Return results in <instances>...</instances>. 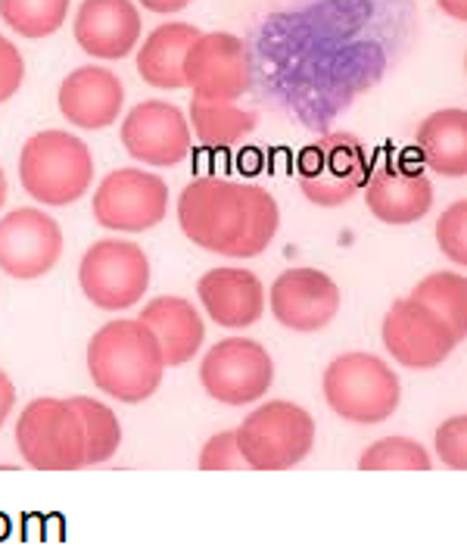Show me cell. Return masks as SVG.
<instances>
[{"label":"cell","mask_w":467,"mask_h":558,"mask_svg":"<svg viewBox=\"0 0 467 558\" xmlns=\"http://www.w3.org/2000/svg\"><path fill=\"white\" fill-rule=\"evenodd\" d=\"M418 150L430 172L443 179L467 175V112L458 107L430 112L418 129Z\"/></svg>","instance_id":"7402d4cb"},{"label":"cell","mask_w":467,"mask_h":558,"mask_svg":"<svg viewBox=\"0 0 467 558\" xmlns=\"http://www.w3.org/2000/svg\"><path fill=\"white\" fill-rule=\"evenodd\" d=\"M411 300L423 303L430 313H437L445 325L458 335V340L467 337V278L455 271H433L423 281L415 284Z\"/></svg>","instance_id":"cb8c5ba5"},{"label":"cell","mask_w":467,"mask_h":558,"mask_svg":"<svg viewBox=\"0 0 467 558\" xmlns=\"http://www.w3.org/2000/svg\"><path fill=\"white\" fill-rule=\"evenodd\" d=\"M179 222L184 238L206 253L253 259L274 241L281 209L259 184L206 175L181 191Z\"/></svg>","instance_id":"6da1fadb"},{"label":"cell","mask_w":467,"mask_h":558,"mask_svg":"<svg viewBox=\"0 0 467 558\" xmlns=\"http://www.w3.org/2000/svg\"><path fill=\"white\" fill-rule=\"evenodd\" d=\"M72 409L82 418L85 430V469L88 465H103L122 447V425L115 418L107 402L90 400V397H72Z\"/></svg>","instance_id":"d4e9b609"},{"label":"cell","mask_w":467,"mask_h":558,"mask_svg":"<svg viewBox=\"0 0 467 558\" xmlns=\"http://www.w3.org/2000/svg\"><path fill=\"white\" fill-rule=\"evenodd\" d=\"M256 125H259V116L241 110L231 100H202V97L191 100V129L202 147H216V150L234 147Z\"/></svg>","instance_id":"603a6c76"},{"label":"cell","mask_w":467,"mask_h":558,"mask_svg":"<svg viewBox=\"0 0 467 558\" xmlns=\"http://www.w3.org/2000/svg\"><path fill=\"white\" fill-rule=\"evenodd\" d=\"M140 28L132 0H85L75 13V41L97 60H125L140 41Z\"/></svg>","instance_id":"d6986e66"},{"label":"cell","mask_w":467,"mask_h":558,"mask_svg":"<svg viewBox=\"0 0 467 558\" xmlns=\"http://www.w3.org/2000/svg\"><path fill=\"white\" fill-rule=\"evenodd\" d=\"M13 405H16V384H13L10 375L0 368V427L7 425V418H10V412H13Z\"/></svg>","instance_id":"1f68e13d"},{"label":"cell","mask_w":467,"mask_h":558,"mask_svg":"<svg viewBox=\"0 0 467 558\" xmlns=\"http://www.w3.org/2000/svg\"><path fill=\"white\" fill-rule=\"evenodd\" d=\"M78 284L97 310H132L150 288V259L132 241H97L82 256Z\"/></svg>","instance_id":"ba28073f"},{"label":"cell","mask_w":467,"mask_h":558,"mask_svg":"<svg viewBox=\"0 0 467 558\" xmlns=\"http://www.w3.org/2000/svg\"><path fill=\"white\" fill-rule=\"evenodd\" d=\"M200 469L202 471H244L249 469L244 459V452L237 447V430H222L216 437L206 440V447L200 452Z\"/></svg>","instance_id":"f546056e"},{"label":"cell","mask_w":467,"mask_h":558,"mask_svg":"<svg viewBox=\"0 0 467 558\" xmlns=\"http://www.w3.org/2000/svg\"><path fill=\"white\" fill-rule=\"evenodd\" d=\"M437 7L443 10L448 20L467 23V0H437Z\"/></svg>","instance_id":"836d02e7"},{"label":"cell","mask_w":467,"mask_h":558,"mask_svg":"<svg viewBox=\"0 0 467 558\" xmlns=\"http://www.w3.org/2000/svg\"><path fill=\"white\" fill-rule=\"evenodd\" d=\"M122 147L144 166H179L191 154L187 116L175 104L144 100L122 122Z\"/></svg>","instance_id":"9a60e30c"},{"label":"cell","mask_w":467,"mask_h":558,"mask_svg":"<svg viewBox=\"0 0 467 558\" xmlns=\"http://www.w3.org/2000/svg\"><path fill=\"white\" fill-rule=\"evenodd\" d=\"M69 16V0H0V20L23 38H50Z\"/></svg>","instance_id":"484cf974"},{"label":"cell","mask_w":467,"mask_h":558,"mask_svg":"<svg viewBox=\"0 0 467 558\" xmlns=\"http://www.w3.org/2000/svg\"><path fill=\"white\" fill-rule=\"evenodd\" d=\"M184 82L202 100H241L253 82V60L244 38L231 32H200L184 57Z\"/></svg>","instance_id":"8fae6325"},{"label":"cell","mask_w":467,"mask_h":558,"mask_svg":"<svg viewBox=\"0 0 467 558\" xmlns=\"http://www.w3.org/2000/svg\"><path fill=\"white\" fill-rule=\"evenodd\" d=\"M63 256V228L38 206L13 209L0 219V271L16 281L45 278Z\"/></svg>","instance_id":"4fadbf2b"},{"label":"cell","mask_w":467,"mask_h":558,"mask_svg":"<svg viewBox=\"0 0 467 558\" xmlns=\"http://www.w3.org/2000/svg\"><path fill=\"white\" fill-rule=\"evenodd\" d=\"M365 203L371 216L383 225H415L433 206V184L421 169H408L402 162H383L368 172Z\"/></svg>","instance_id":"2e32d148"},{"label":"cell","mask_w":467,"mask_h":558,"mask_svg":"<svg viewBox=\"0 0 467 558\" xmlns=\"http://www.w3.org/2000/svg\"><path fill=\"white\" fill-rule=\"evenodd\" d=\"M237 447L249 471L296 469L315 449V418L296 402L271 400L237 427Z\"/></svg>","instance_id":"5b68a950"},{"label":"cell","mask_w":467,"mask_h":558,"mask_svg":"<svg viewBox=\"0 0 467 558\" xmlns=\"http://www.w3.org/2000/svg\"><path fill=\"white\" fill-rule=\"evenodd\" d=\"M368 157L356 134L334 132L309 144L296 159V179L306 201L336 209L356 197L368 181Z\"/></svg>","instance_id":"52a82bcc"},{"label":"cell","mask_w":467,"mask_h":558,"mask_svg":"<svg viewBox=\"0 0 467 558\" xmlns=\"http://www.w3.org/2000/svg\"><path fill=\"white\" fill-rule=\"evenodd\" d=\"M23 78L25 60L20 47L0 35V104H7L16 90L23 88Z\"/></svg>","instance_id":"4dcf8cb0"},{"label":"cell","mask_w":467,"mask_h":558,"mask_svg":"<svg viewBox=\"0 0 467 558\" xmlns=\"http://www.w3.org/2000/svg\"><path fill=\"white\" fill-rule=\"evenodd\" d=\"M206 315L228 331L253 328L266 313V288L249 268H209L197 281Z\"/></svg>","instance_id":"e0dca14e"},{"label":"cell","mask_w":467,"mask_h":558,"mask_svg":"<svg viewBox=\"0 0 467 558\" xmlns=\"http://www.w3.org/2000/svg\"><path fill=\"white\" fill-rule=\"evenodd\" d=\"M125 104V88L119 75L103 66H78L69 72L57 94V107L69 125H78L85 132H100L115 125Z\"/></svg>","instance_id":"ac0fdd59"},{"label":"cell","mask_w":467,"mask_h":558,"mask_svg":"<svg viewBox=\"0 0 467 558\" xmlns=\"http://www.w3.org/2000/svg\"><path fill=\"white\" fill-rule=\"evenodd\" d=\"M324 400L349 425H380L402 402L396 372L371 353H343L324 372Z\"/></svg>","instance_id":"277c9868"},{"label":"cell","mask_w":467,"mask_h":558,"mask_svg":"<svg viewBox=\"0 0 467 558\" xmlns=\"http://www.w3.org/2000/svg\"><path fill=\"white\" fill-rule=\"evenodd\" d=\"M200 380L212 400L224 405H249L271 390L274 362L262 343L249 337H228L202 356Z\"/></svg>","instance_id":"9c48e42d"},{"label":"cell","mask_w":467,"mask_h":558,"mask_svg":"<svg viewBox=\"0 0 467 558\" xmlns=\"http://www.w3.org/2000/svg\"><path fill=\"white\" fill-rule=\"evenodd\" d=\"M200 38V28L191 23H165L147 35L137 50V72L147 85L162 90L187 88L184 82V57Z\"/></svg>","instance_id":"44dd1931"},{"label":"cell","mask_w":467,"mask_h":558,"mask_svg":"<svg viewBox=\"0 0 467 558\" xmlns=\"http://www.w3.org/2000/svg\"><path fill=\"white\" fill-rule=\"evenodd\" d=\"M271 313L278 325L296 335H315L324 331L340 313V288L331 275L318 268H287L274 278L268 291Z\"/></svg>","instance_id":"5bb4252c"},{"label":"cell","mask_w":467,"mask_h":558,"mask_svg":"<svg viewBox=\"0 0 467 558\" xmlns=\"http://www.w3.org/2000/svg\"><path fill=\"white\" fill-rule=\"evenodd\" d=\"M433 444L445 469L467 471V415H452L448 422L437 427Z\"/></svg>","instance_id":"f1b7e54d"},{"label":"cell","mask_w":467,"mask_h":558,"mask_svg":"<svg viewBox=\"0 0 467 558\" xmlns=\"http://www.w3.org/2000/svg\"><path fill=\"white\" fill-rule=\"evenodd\" d=\"M140 322L156 337L165 368L184 365V362H191V359L200 353L206 325H202L200 313L187 300H181V296H159V300H150L140 310Z\"/></svg>","instance_id":"ffe728a7"},{"label":"cell","mask_w":467,"mask_h":558,"mask_svg":"<svg viewBox=\"0 0 467 558\" xmlns=\"http://www.w3.org/2000/svg\"><path fill=\"white\" fill-rule=\"evenodd\" d=\"M20 181L41 206H72L90 191L94 154L82 137L60 129L32 134L20 154Z\"/></svg>","instance_id":"3957f363"},{"label":"cell","mask_w":467,"mask_h":558,"mask_svg":"<svg viewBox=\"0 0 467 558\" xmlns=\"http://www.w3.org/2000/svg\"><path fill=\"white\" fill-rule=\"evenodd\" d=\"M194 0H140V7L144 10H150V13H179V10H184V7H191Z\"/></svg>","instance_id":"d6a6232c"},{"label":"cell","mask_w":467,"mask_h":558,"mask_svg":"<svg viewBox=\"0 0 467 558\" xmlns=\"http://www.w3.org/2000/svg\"><path fill=\"white\" fill-rule=\"evenodd\" d=\"M16 447L35 471L85 469V430L69 400L41 397L28 402L16 422Z\"/></svg>","instance_id":"8992f818"},{"label":"cell","mask_w":467,"mask_h":558,"mask_svg":"<svg viewBox=\"0 0 467 558\" xmlns=\"http://www.w3.org/2000/svg\"><path fill=\"white\" fill-rule=\"evenodd\" d=\"M380 337L390 356L405 368H437L462 343L440 315L430 313L423 303L411 296L396 300L390 306V313L383 315Z\"/></svg>","instance_id":"7c38bea8"},{"label":"cell","mask_w":467,"mask_h":558,"mask_svg":"<svg viewBox=\"0 0 467 558\" xmlns=\"http://www.w3.org/2000/svg\"><path fill=\"white\" fill-rule=\"evenodd\" d=\"M88 372L107 397L137 405L159 390L165 362L156 337L140 318H119L90 337Z\"/></svg>","instance_id":"7a4b0ae2"},{"label":"cell","mask_w":467,"mask_h":558,"mask_svg":"<svg viewBox=\"0 0 467 558\" xmlns=\"http://www.w3.org/2000/svg\"><path fill=\"white\" fill-rule=\"evenodd\" d=\"M361 471H430V452L408 437H383L378 444L361 452L358 459Z\"/></svg>","instance_id":"4316f807"},{"label":"cell","mask_w":467,"mask_h":558,"mask_svg":"<svg viewBox=\"0 0 467 558\" xmlns=\"http://www.w3.org/2000/svg\"><path fill=\"white\" fill-rule=\"evenodd\" d=\"M94 219L107 231L140 234L169 213V184L144 169H115L94 194Z\"/></svg>","instance_id":"30bf717a"},{"label":"cell","mask_w":467,"mask_h":558,"mask_svg":"<svg viewBox=\"0 0 467 558\" xmlns=\"http://www.w3.org/2000/svg\"><path fill=\"white\" fill-rule=\"evenodd\" d=\"M7 201V175H3V169H0V206Z\"/></svg>","instance_id":"e575fe53"},{"label":"cell","mask_w":467,"mask_h":558,"mask_svg":"<svg viewBox=\"0 0 467 558\" xmlns=\"http://www.w3.org/2000/svg\"><path fill=\"white\" fill-rule=\"evenodd\" d=\"M437 244L455 266H467V201H455L440 216Z\"/></svg>","instance_id":"83f0119b"}]
</instances>
